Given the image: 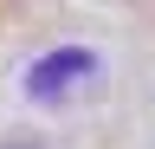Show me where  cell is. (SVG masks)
Masks as SVG:
<instances>
[{
    "label": "cell",
    "instance_id": "6da1fadb",
    "mask_svg": "<svg viewBox=\"0 0 155 149\" xmlns=\"http://www.w3.org/2000/svg\"><path fill=\"white\" fill-rule=\"evenodd\" d=\"M97 71V52H84V46H58V52H45L32 71H26V97H39V104H58L71 84H84Z\"/></svg>",
    "mask_w": 155,
    "mask_h": 149
}]
</instances>
